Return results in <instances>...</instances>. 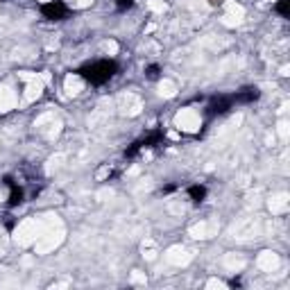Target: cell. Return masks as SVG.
Segmentation results:
<instances>
[{
	"label": "cell",
	"mask_w": 290,
	"mask_h": 290,
	"mask_svg": "<svg viewBox=\"0 0 290 290\" xmlns=\"http://www.w3.org/2000/svg\"><path fill=\"white\" fill-rule=\"evenodd\" d=\"M116 73V64L109 59H100V61H93L89 64L84 71L80 73L84 80H89L91 84H104L107 80H111V75Z\"/></svg>",
	"instance_id": "1"
},
{
	"label": "cell",
	"mask_w": 290,
	"mask_h": 290,
	"mask_svg": "<svg viewBox=\"0 0 290 290\" xmlns=\"http://www.w3.org/2000/svg\"><path fill=\"white\" fill-rule=\"evenodd\" d=\"M41 11H43V16L46 18H52V20H59L66 16V5L64 2H59V0H46L43 2V7H41Z\"/></svg>",
	"instance_id": "2"
},
{
	"label": "cell",
	"mask_w": 290,
	"mask_h": 290,
	"mask_svg": "<svg viewBox=\"0 0 290 290\" xmlns=\"http://www.w3.org/2000/svg\"><path fill=\"white\" fill-rule=\"evenodd\" d=\"M189 197L193 199V202H202V199L206 197V189H204V186H191V189H189Z\"/></svg>",
	"instance_id": "3"
},
{
	"label": "cell",
	"mask_w": 290,
	"mask_h": 290,
	"mask_svg": "<svg viewBox=\"0 0 290 290\" xmlns=\"http://www.w3.org/2000/svg\"><path fill=\"white\" fill-rule=\"evenodd\" d=\"M145 75H148L150 80H157L159 77V66H150L148 71H145Z\"/></svg>",
	"instance_id": "4"
},
{
	"label": "cell",
	"mask_w": 290,
	"mask_h": 290,
	"mask_svg": "<svg viewBox=\"0 0 290 290\" xmlns=\"http://www.w3.org/2000/svg\"><path fill=\"white\" fill-rule=\"evenodd\" d=\"M134 5V0H116V7L118 9H127V7Z\"/></svg>",
	"instance_id": "5"
},
{
	"label": "cell",
	"mask_w": 290,
	"mask_h": 290,
	"mask_svg": "<svg viewBox=\"0 0 290 290\" xmlns=\"http://www.w3.org/2000/svg\"><path fill=\"white\" fill-rule=\"evenodd\" d=\"M209 2H211V5H222L224 0H209Z\"/></svg>",
	"instance_id": "6"
}]
</instances>
